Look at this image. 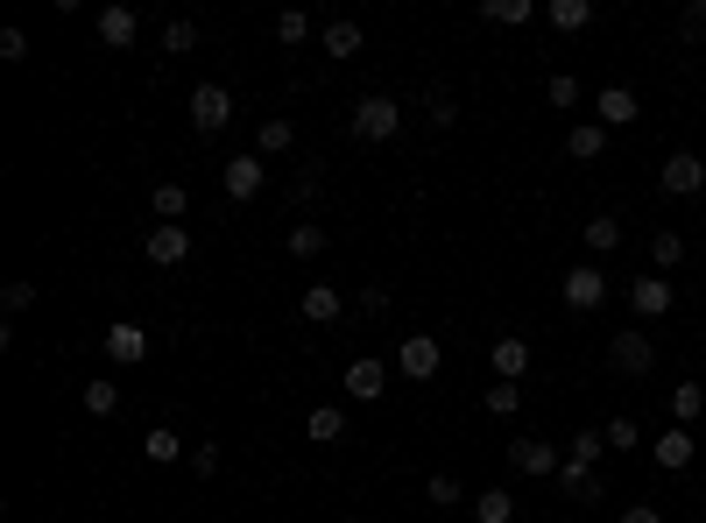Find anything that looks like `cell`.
<instances>
[{
    "label": "cell",
    "mask_w": 706,
    "mask_h": 523,
    "mask_svg": "<svg viewBox=\"0 0 706 523\" xmlns=\"http://www.w3.org/2000/svg\"><path fill=\"white\" fill-rule=\"evenodd\" d=\"M148 262H156V269H177V262H184L191 255V234L184 227H148Z\"/></svg>",
    "instance_id": "cell-11"
},
{
    "label": "cell",
    "mask_w": 706,
    "mask_h": 523,
    "mask_svg": "<svg viewBox=\"0 0 706 523\" xmlns=\"http://www.w3.org/2000/svg\"><path fill=\"white\" fill-rule=\"evenodd\" d=\"M685 36H706V0H699L693 14H685Z\"/></svg>",
    "instance_id": "cell-46"
},
{
    "label": "cell",
    "mask_w": 706,
    "mask_h": 523,
    "mask_svg": "<svg viewBox=\"0 0 706 523\" xmlns=\"http://www.w3.org/2000/svg\"><path fill=\"white\" fill-rule=\"evenodd\" d=\"M304 36H311V14H304V8H283V14H276V43H290V50H297Z\"/></svg>",
    "instance_id": "cell-32"
},
{
    "label": "cell",
    "mask_w": 706,
    "mask_h": 523,
    "mask_svg": "<svg viewBox=\"0 0 706 523\" xmlns=\"http://www.w3.org/2000/svg\"><path fill=\"white\" fill-rule=\"evenodd\" d=\"M134 36H142V14L134 8H99V43H107V50H134Z\"/></svg>",
    "instance_id": "cell-10"
},
{
    "label": "cell",
    "mask_w": 706,
    "mask_h": 523,
    "mask_svg": "<svg viewBox=\"0 0 706 523\" xmlns=\"http://www.w3.org/2000/svg\"><path fill=\"white\" fill-rule=\"evenodd\" d=\"M559 496H573V502H600V474H594V467H579V460H565V467H559Z\"/></svg>",
    "instance_id": "cell-17"
},
{
    "label": "cell",
    "mask_w": 706,
    "mask_h": 523,
    "mask_svg": "<svg viewBox=\"0 0 706 523\" xmlns=\"http://www.w3.org/2000/svg\"><path fill=\"white\" fill-rule=\"evenodd\" d=\"M396 128H403V107L388 93H374V99H360V107H354V134H360V142H388Z\"/></svg>",
    "instance_id": "cell-3"
},
{
    "label": "cell",
    "mask_w": 706,
    "mask_h": 523,
    "mask_svg": "<svg viewBox=\"0 0 706 523\" xmlns=\"http://www.w3.org/2000/svg\"><path fill=\"white\" fill-rule=\"evenodd\" d=\"M699 411H706V390H699V382H679V390H671V417H679V425H693Z\"/></svg>",
    "instance_id": "cell-30"
},
{
    "label": "cell",
    "mask_w": 706,
    "mask_h": 523,
    "mask_svg": "<svg viewBox=\"0 0 706 523\" xmlns=\"http://www.w3.org/2000/svg\"><path fill=\"white\" fill-rule=\"evenodd\" d=\"M622 523H665V510H650V502H636V510H622Z\"/></svg>",
    "instance_id": "cell-45"
},
{
    "label": "cell",
    "mask_w": 706,
    "mask_h": 523,
    "mask_svg": "<svg viewBox=\"0 0 706 523\" xmlns=\"http://www.w3.org/2000/svg\"><path fill=\"white\" fill-rule=\"evenodd\" d=\"M453 121H459V107L445 93H431V128H453Z\"/></svg>",
    "instance_id": "cell-44"
},
{
    "label": "cell",
    "mask_w": 706,
    "mask_h": 523,
    "mask_svg": "<svg viewBox=\"0 0 706 523\" xmlns=\"http://www.w3.org/2000/svg\"><path fill=\"white\" fill-rule=\"evenodd\" d=\"M480 403H488V417H516V411H523V390H516V382H494Z\"/></svg>",
    "instance_id": "cell-33"
},
{
    "label": "cell",
    "mask_w": 706,
    "mask_h": 523,
    "mask_svg": "<svg viewBox=\"0 0 706 523\" xmlns=\"http://www.w3.org/2000/svg\"><path fill=\"white\" fill-rule=\"evenodd\" d=\"M594 22V0H551V28H565V36H579V28Z\"/></svg>",
    "instance_id": "cell-26"
},
{
    "label": "cell",
    "mask_w": 706,
    "mask_h": 523,
    "mask_svg": "<svg viewBox=\"0 0 706 523\" xmlns=\"http://www.w3.org/2000/svg\"><path fill=\"white\" fill-rule=\"evenodd\" d=\"M608 368H614V376H650V368H657L650 333H636V325H629V333H614L608 340Z\"/></svg>",
    "instance_id": "cell-2"
},
{
    "label": "cell",
    "mask_w": 706,
    "mask_h": 523,
    "mask_svg": "<svg viewBox=\"0 0 706 523\" xmlns=\"http://www.w3.org/2000/svg\"><path fill=\"white\" fill-rule=\"evenodd\" d=\"M636 93H629V85H600V121H608V128H629V121H636Z\"/></svg>",
    "instance_id": "cell-18"
},
{
    "label": "cell",
    "mask_w": 706,
    "mask_h": 523,
    "mask_svg": "<svg viewBox=\"0 0 706 523\" xmlns=\"http://www.w3.org/2000/svg\"><path fill=\"white\" fill-rule=\"evenodd\" d=\"M530 376V340H494V382H523Z\"/></svg>",
    "instance_id": "cell-15"
},
{
    "label": "cell",
    "mask_w": 706,
    "mask_h": 523,
    "mask_svg": "<svg viewBox=\"0 0 706 523\" xmlns=\"http://www.w3.org/2000/svg\"><path fill=\"white\" fill-rule=\"evenodd\" d=\"M650 262H657V269H665V276H671V269H679V262H685V234H671V227H657V234H650Z\"/></svg>",
    "instance_id": "cell-25"
},
{
    "label": "cell",
    "mask_w": 706,
    "mask_h": 523,
    "mask_svg": "<svg viewBox=\"0 0 706 523\" xmlns=\"http://www.w3.org/2000/svg\"><path fill=\"white\" fill-rule=\"evenodd\" d=\"M600 439H608L614 453H636V445H643V425H636V417H608V431H600Z\"/></svg>",
    "instance_id": "cell-31"
},
{
    "label": "cell",
    "mask_w": 706,
    "mask_h": 523,
    "mask_svg": "<svg viewBox=\"0 0 706 523\" xmlns=\"http://www.w3.org/2000/svg\"><path fill=\"white\" fill-rule=\"evenodd\" d=\"M142 453H148V460H156V467H170V460H177V453H184V445H177V431H170V425H148V439H142Z\"/></svg>",
    "instance_id": "cell-29"
},
{
    "label": "cell",
    "mask_w": 706,
    "mask_h": 523,
    "mask_svg": "<svg viewBox=\"0 0 706 523\" xmlns=\"http://www.w3.org/2000/svg\"><path fill=\"white\" fill-rule=\"evenodd\" d=\"M0 57H8V64H22V57H28V36H22V28H0Z\"/></svg>",
    "instance_id": "cell-40"
},
{
    "label": "cell",
    "mask_w": 706,
    "mask_h": 523,
    "mask_svg": "<svg viewBox=\"0 0 706 523\" xmlns=\"http://www.w3.org/2000/svg\"><path fill=\"white\" fill-rule=\"evenodd\" d=\"M227 121H234V93H227V85H199V93H191V128L219 134Z\"/></svg>",
    "instance_id": "cell-7"
},
{
    "label": "cell",
    "mask_w": 706,
    "mask_h": 523,
    "mask_svg": "<svg viewBox=\"0 0 706 523\" xmlns=\"http://www.w3.org/2000/svg\"><path fill=\"white\" fill-rule=\"evenodd\" d=\"M559 290H565V305H573V311H594V305H608V276H600V262H579V269H565V276H559Z\"/></svg>",
    "instance_id": "cell-4"
},
{
    "label": "cell",
    "mask_w": 706,
    "mask_h": 523,
    "mask_svg": "<svg viewBox=\"0 0 706 523\" xmlns=\"http://www.w3.org/2000/svg\"><path fill=\"white\" fill-rule=\"evenodd\" d=\"M290 255H297V262L325 255V227H290Z\"/></svg>",
    "instance_id": "cell-35"
},
{
    "label": "cell",
    "mask_w": 706,
    "mask_h": 523,
    "mask_svg": "<svg viewBox=\"0 0 706 523\" xmlns=\"http://www.w3.org/2000/svg\"><path fill=\"white\" fill-rule=\"evenodd\" d=\"M530 0H480V22H502V28H516V22H530Z\"/></svg>",
    "instance_id": "cell-28"
},
{
    "label": "cell",
    "mask_w": 706,
    "mask_h": 523,
    "mask_svg": "<svg viewBox=\"0 0 706 523\" xmlns=\"http://www.w3.org/2000/svg\"><path fill=\"white\" fill-rule=\"evenodd\" d=\"M339 311H347V297H339L333 283H311V290H304V319H311V325H333Z\"/></svg>",
    "instance_id": "cell-19"
},
{
    "label": "cell",
    "mask_w": 706,
    "mask_h": 523,
    "mask_svg": "<svg viewBox=\"0 0 706 523\" xmlns=\"http://www.w3.org/2000/svg\"><path fill=\"white\" fill-rule=\"evenodd\" d=\"M191 43H199V22H170V28H163V50H170V57H184Z\"/></svg>",
    "instance_id": "cell-39"
},
{
    "label": "cell",
    "mask_w": 706,
    "mask_h": 523,
    "mask_svg": "<svg viewBox=\"0 0 706 523\" xmlns=\"http://www.w3.org/2000/svg\"><path fill=\"white\" fill-rule=\"evenodd\" d=\"M382 382H388V368L374 361V354L347 361V396H360V403H382Z\"/></svg>",
    "instance_id": "cell-13"
},
{
    "label": "cell",
    "mask_w": 706,
    "mask_h": 523,
    "mask_svg": "<svg viewBox=\"0 0 706 523\" xmlns=\"http://www.w3.org/2000/svg\"><path fill=\"white\" fill-rule=\"evenodd\" d=\"M368 523H382V516H368Z\"/></svg>",
    "instance_id": "cell-47"
},
{
    "label": "cell",
    "mask_w": 706,
    "mask_h": 523,
    "mask_svg": "<svg viewBox=\"0 0 706 523\" xmlns=\"http://www.w3.org/2000/svg\"><path fill=\"white\" fill-rule=\"evenodd\" d=\"M262 177H268V163L254 156V148H248V156H234L227 163V199H254V191H262Z\"/></svg>",
    "instance_id": "cell-14"
},
{
    "label": "cell",
    "mask_w": 706,
    "mask_h": 523,
    "mask_svg": "<svg viewBox=\"0 0 706 523\" xmlns=\"http://www.w3.org/2000/svg\"><path fill=\"white\" fill-rule=\"evenodd\" d=\"M304 431H311V445H339L347 439V411H339V403H319V411L304 417Z\"/></svg>",
    "instance_id": "cell-16"
},
{
    "label": "cell",
    "mask_w": 706,
    "mask_h": 523,
    "mask_svg": "<svg viewBox=\"0 0 706 523\" xmlns=\"http://www.w3.org/2000/svg\"><path fill=\"white\" fill-rule=\"evenodd\" d=\"M614 248H622V219H614V213L587 219V255H614Z\"/></svg>",
    "instance_id": "cell-24"
},
{
    "label": "cell",
    "mask_w": 706,
    "mask_h": 523,
    "mask_svg": "<svg viewBox=\"0 0 706 523\" xmlns=\"http://www.w3.org/2000/svg\"><path fill=\"white\" fill-rule=\"evenodd\" d=\"M107 354L120 368H134V361H148V333L134 319H120V325H107Z\"/></svg>",
    "instance_id": "cell-12"
},
{
    "label": "cell",
    "mask_w": 706,
    "mask_h": 523,
    "mask_svg": "<svg viewBox=\"0 0 706 523\" xmlns=\"http://www.w3.org/2000/svg\"><path fill=\"white\" fill-rule=\"evenodd\" d=\"M650 460H657V467H665V474H685V467H693V460H699V445H693V431H685V425H671V431H665V439H657V445H650Z\"/></svg>",
    "instance_id": "cell-9"
},
{
    "label": "cell",
    "mask_w": 706,
    "mask_h": 523,
    "mask_svg": "<svg viewBox=\"0 0 706 523\" xmlns=\"http://www.w3.org/2000/svg\"><path fill=\"white\" fill-rule=\"evenodd\" d=\"M354 305H360V311H368V319H382V311H388V290H382V283H368V290H360V297H354Z\"/></svg>",
    "instance_id": "cell-42"
},
{
    "label": "cell",
    "mask_w": 706,
    "mask_h": 523,
    "mask_svg": "<svg viewBox=\"0 0 706 523\" xmlns=\"http://www.w3.org/2000/svg\"><path fill=\"white\" fill-rule=\"evenodd\" d=\"M545 99H551V107H579V79H573V71H551Z\"/></svg>",
    "instance_id": "cell-36"
},
{
    "label": "cell",
    "mask_w": 706,
    "mask_h": 523,
    "mask_svg": "<svg viewBox=\"0 0 706 523\" xmlns=\"http://www.w3.org/2000/svg\"><path fill=\"white\" fill-rule=\"evenodd\" d=\"M629 305H636V319H665V311L679 305V290H671L665 276H636L629 283Z\"/></svg>",
    "instance_id": "cell-8"
},
{
    "label": "cell",
    "mask_w": 706,
    "mask_h": 523,
    "mask_svg": "<svg viewBox=\"0 0 706 523\" xmlns=\"http://www.w3.org/2000/svg\"><path fill=\"white\" fill-rule=\"evenodd\" d=\"M0 305H8V311H28V305H36V283H8V290H0Z\"/></svg>",
    "instance_id": "cell-41"
},
{
    "label": "cell",
    "mask_w": 706,
    "mask_h": 523,
    "mask_svg": "<svg viewBox=\"0 0 706 523\" xmlns=\"http://www.w3.org/2000/svg\"><path fill=\"white\" fill-rule=\"evenodd\" d=\"M79 403H85L93 417H113V411H120V390H113V382H85V396H79Z\"/></svg>",
    "instance_id": "cell-34"
},
{
    "label": "cell",
    "mask_w": 706,
    "mask_h": 523,
    "mask_svg": "<svg viewBox=\"0 0 706 523\" xmlns=\"http://www.w3.org/2000/svg\"><path fill=\"white\" fill-rule=\"evenodd\" d=\"M474 523H516V496H508V488H480L474 496Z\"/></svg>",
    "instance_id": "cell-20"
},
{
    "label": "cell",
    "mask_w": 706,
    "mask_h": 523,
    "mask_svg": "<svg viewBox=\"0 0 706 523\" xmlns=\"http://www.w3.org/2000/svg\"><path fill=\"white\" fill-rule=\"evenodd\" d=\"M600 453H608V439H600V431L587 425V431H579V439H573V453H565V460H579V467H594Z\"/></svg>",
    "instance_id": "cell-38"
},
{
    "label": "cell",
    "mask_w": 706,
    "mask_h": 523,
    "mask_svg": "<svg viewBox=\"0 0 706 523\" xmlns=\"http://www.w3.org/2000/svg\"><path fill=\"white\" fill-rule=\"evenodd\" d=\"M360 22H325V57H360Z\"/></svg>",
    "instance_id": "cell-27"
},
{
    "label": "cell",
    "mask_w": 706,
    "mask_h": 523,
    "mask_svg": "<svg viewBox=\"0 0 706 523\" xmlns=\"http://www.w3.org/2000/svg\"><path fill=\"white\" fill-rule=\"evenodd\" d=\"M290 142H297V128L283 121V114H276V121H262V128H254V156H262V163H268V156H283Z\"/></svg>",
    "instance_id": "cell-22"
},
{
    "label": "cell",
    "mask_w": 706,
    "mask_h": 523,
    "mask_svg": "<svg viewBox=\"0 0 706 523\" xmlns=\"http://www.w3.org/2000/svg\"><path fill=\"white\" fill-rule=\"evenodd\" d=\"M657 185H665V199H699L706 191V163L693 156V148H671L665 170H657Z\"/></svg>",
    "instance_id": "cell-1"
},
{
    "label": "cell",
    "mask_w": 706,
    "mask_h": 523,
    "mask_svg": "<svg viewBox=\"0 0 706 523\" xmlns=\"http://www.w3.org/2000/svg\"><path fill=\"white\" fill-rule=\"evenodd\" d=\"M600 148H608V128H600V121H587V128L565 134V156H573V163H594Z\"/></svg>",
    "instance_id": "cell-23"
},
{
    "label": "cell",
    "mask_w": 706,
    "mask_h": 523,
    "mask_svg": "<svg viewBox=\"0 0 706 523\" xmlns=\"http://www.w3.org/2000/svg\"><path fill=\"white\" fill-rule=\"evenodd\" d=\"M191 474H199V482H213V474H219V445H199V453H191Z\"/></svg>",
    "instance_id": "cell-43"
},
{
    "label": "cell",
    "mask_w": 706,
    "mask_h": 523,
    "mask_svg": "<svg viewBox=\"0 0 706 523\" xmlns=\"http://www.w3.org/2000/svg\"><path fill=\"white\" fill-rule=\"evenodd\" d=\"M508 467H516V474H530V482H559V467H565V460L551 453L545 439H508Z\"/></svg>",
    "instance_id": "cell-5"
},
{
    "label": "cell",
    "mask_w": 706,
    "mask_h": 523,
    "mask_svg": "<svg viewBox=\"0 0 706 523\" xmlns=\"http://www.w3.org/2000/svg\"><path fill=\"white\" fill-rule=\"evenodd\" d=\"M439 361H445V347H439L431 333H410V340L396 347V368H403L410 382H431V376H439Z\"/></svg>",
    "instance_id": "cell-6"
},
{
    "label": "cell",
    "mask_w": 706,
    "mask_h": 523,
    "mask_svg": "<svg viewBox=\"0 0 706 523\" xmlns=\"http://www.w3.org/2000/svg\"><path fill=\"white\" fill-rule=\"evenodd\" d=\"M184 213H191V191L177 185V177H163V185H156V219H163V227H177Z\"/></svg>",
    "instance_id": "cell-21"
},
{
    "label": "cell",
    "mask_w": 706,
    "mask_h": 523,
    "mask_svg": "<svg viewBox=\"0 0 706 523\" xmlns=\"http://www.w3.org/2000/svg\"><path fill=\"white\" fill-rule=\"evenodd\" d=\"M424 496L439 502V510H453V502H467V488H459L453 474H431V482H424Z\"/></svg>",
    "instance_id": "cell-37"
}]
</instances>
